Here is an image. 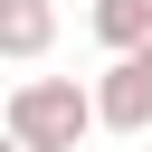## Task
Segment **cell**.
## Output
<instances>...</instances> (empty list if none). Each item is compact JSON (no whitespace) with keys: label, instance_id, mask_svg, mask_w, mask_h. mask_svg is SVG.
Returning <instances> with one entry per match:
<instances>
[{"label":"cell","instance_id":"6da1fadb","mask_svg":"<svg viewBox=\"0 0 152 152\" xmlns=\"http://www.w3.org/2000/svg\"><path fill=\"white\" fill-rule=\"evenodd\" d=\"M0 124H10L19 152H76V142L95 133V95H86L76 76H19L10 104H0Z\"/></svg>","mask_w":152,"mask_h":152},{"label":"cell","instance_id":"7a4b0ae2","mask_svg":"<svg viewBox=\"0 0 152 152\" xmlns=\"http://www.w3.org/2000/svg\"><path fill=\"white\" fill-rule=\"evenodd\" d=\"M86 95H95V124H104V133H152V48L114 57Z\"/></svg>","mask_w":152,"mask_h":152},{"label":"cell","instance_id":"3957f363","mask_svg":"<svg viewBox=\"0 0 152 152\" xmlns=\"http://www.w3.org/2000/svg\"><path fill=\"white\" fill-rule=\"evenodd\" d=\"M48 48H57V0H0V57L38 66Z\"/></svg>","mask_w":152,"mask_h":152},{"label":"cell","instance_id":"277c9868","mask_svg":"<svg viewBox=\"0 0 152 152\" xmlns=\"http://www.w3.org/2000/svg\"><path fill=\"white\" fill-rule=\"evenodd\" d=\"M86 28H95L114 57H133V48H152V0H95Z\"/></svg>","mask_w":152,"mask_h":152},{"label":"cell","instance_id":"5b68a950","mask_svg":"<svg viewBox=\"0 0 152 152\" xmlns=\"http://www.w3.org/2000/svg\"><path fill=\"white\" fill-rule=\"evenodd\" d=\"M0 152H19V142H10V124H0Z\"/></svg>","mask_w":152,"mask_h":152}]
</instances>
